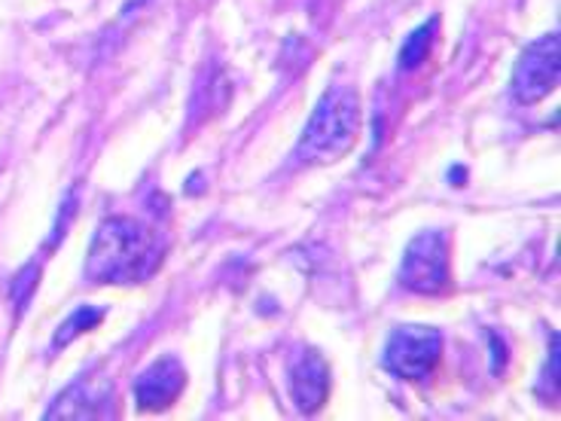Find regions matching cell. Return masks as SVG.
Listing matches in <instances>:
<instances>
[{
  "label": "cell",
  "instance_id": "6da1fadb",
  "mask_svg": "<svg viewBox=\"0 0 561 421\" xmlns=\"http://www.w3.org/2000/svg\"><path fill=\"white\" fill-rule=\"evenodd\" d=\"M159 263L162 251L147 226L135 217H107L85 257V278L95 284H135L150 278Z\"/></svg>",
  "mask_w": 561,
  "mask_h": 421
},
{
  "label": "cell",
  "instance_id": "7a4b0ae2",
  "mask_svg": "<svg viewBox=\"0 0 561 421\" xmlns=\"http://www.w3.org/2000/svg\"><path fill=\"white\" fill-rule=\"evenodd\" d=\"M360 135V99L348 86H333L311 113L296 153L302 162L330 166L351 153Z\"/></svg>",
  "mask_w": 561,
  "mask_h": 421
},
{
  "label": "cell",
  "instance_id": "3957f363",
  "mask_svg": "<svg viewBox=\"0 0 561 421\" xmlns=\"http://www.w3.org/2000/svg\"><path fill=\"white\" fill-rule=\"evenodd\" d=\"M400 281L412 294L436 296L451 287L449 272V239L439 229H427L409 241L400 266Z\"/></svg>",
  "mask_w": 561,
  "mask_h": 421
},
{
  "label": "cell",
  "instance_id": "277c9868",
  "mask_svg": "<svg viewBox=\"0 0 561 421\" xmlns=\"http://www.w3.org/2000/svg\"><path fill=\"white\" fill-rule=\"evenodd\" d=\"M443 357V333L424 323L397 327L385 345V366L400 379H427Z\"/></svg>",
  "mask_w": 561,
  "mask_h": 421
},
{
  "label": "cell",
  "instance_id": "5b68a950",
  "mask_svg": "<svg viewBox=\"0 0 561 421\" xmlns=\"http://www.w3.org/2000/svg\"><path fill=\"white\" fill-rule=\"evenodd\" d=\"M559 34H547L534 41L513 68V95L522 104L543 101L559 86L561 58H559Z\"/></svg>",
  "mask_w": 561,
  "mask_h": 421
},
{
  "label": "cell",
  "instance_id": "8992f818",
  "mask_svg": "<svg viewBox=\"0 0 561 421\" xmlns=\"http://www.w3.org/2000/svg\"><path fill=\"white\" fill-rule=\"evenodd\" d=\"M113 385L104 376H89L70 385L46 412V419H107L111 416Z\"/></svg>",
  "mask_w": 561,
  "mask_h": 421
},
{
  "label": "cell",
  "instance_id": "52a82bcc",
  "mask_svg": "<svg viewBox=\"0 0 561 421\" xmlns=\"http://www.w3.org/2000/svg\"><path fill=\"white\" fill-rule=\"evenodd\" d=\"M183 385H186V369L174 357L165 354L156 364H150L135 382V397H138L140 409H165L181 397Z\"/></svg>",
  "mask_w": 561,
  "mask_h": 421
},
{
  "label": "cell",
  "instance_id": "ba28073f",
  "mask_svg": "<svg viewBox=\"0 0 561 421\" xmlns=\"http://www.w3.org/2000/svg\"><path fill=\"white\" fill-rule=\"evenodd\" d=\"M290 394L299 412H318L330 394V366L318 351H299L290 364Z\"/></svg>",
  "mask_w": 561,
  "mask_h": 421
},
{
  "label": "cell",
  "instance_id": "9c48e42d",
  "mask_svg": "<svg viewBox=\"0 0 561 421\" xmlns=\"http://www.w3.org/2000/svg\"><path fill=\"white\" fill-rule=\"evenodd\" d=\"M101 321H104V309H95V306H83V309L73 311L68 321L58 327V333H56V339H53V345H56V349H65V345H70V342L80 337V333H89V330H95Z\"/></svg>",
  "mask_w": 561,
  "mask_h": 421
},
{
  "label": "cell",
  "instance_id": "30bf717a",
  "mask_svg": "<svg viewBox=\"0 0 561 421\" xmlns=\"http://www.w3.org/2000/svg\"><path fill=\"white\" fill-rule=\"evenodd\" d=\"M434 31H436V19L434 22H427V25H421L419 31H412V34H409V41L403 43V49H400V68L403 70L419 68L421 61L427 58L431 43H434Z\"/></svg>",
  "mask_w": 561,
  "mask_h": 421
},
{
  "label": "cell",
  "instance_id": "8fae6325",
  "mask_svg": "<svg viewBox=\"0 0 561 421\" xmlns=\"http://www.w3.org/2000/svg\"><path fill=\"white\" fill-rule=\"evenodd\" d=\"M37 275H41V269L28 266L19 272V278L13 281V299L19 303V309H25V303H28L31 287L37 284Z\"/></svg>",
  "mask_w": 561,
  "mask_h": 421
}]
</instances>
